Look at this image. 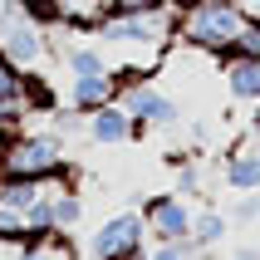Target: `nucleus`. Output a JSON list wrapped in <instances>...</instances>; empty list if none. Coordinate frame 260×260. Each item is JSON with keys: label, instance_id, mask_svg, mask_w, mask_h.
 I'll list each match as a JSON object with an SVG mask.
<instances>
[{"label": "nucleus", "instance_id": "obj_3", "mask_svg": "<svg viewBox=\"0 0 260 260\" xmlns=\"http://www.w3.org/2000/svg\"><path fill=\"white\" fill-rule=\"evenodd\" d=\"M88 250H93V260H147V221L143 211H118V216H108L93 231V241H88Z\"/></svg>", "mask_w": 260, "mask_h": 260}, {"label": "nucleus", "instance_id": "obj_2", "mask_svg": "<svg viewBox=\"0 0 260 260\" xmlns=\"http://www.w3.org/2000/svg\"><path fill=\"white\" fill-rule=\"evenodd\" d=\"M0 177H35V182H49V177H79L69 157H64V138L54 133H10L0 143Z\"/></svg>", "mask_w": 260, "mask_h": 260}, {"label": "nucleus", "instance_id": "obj_15", "mask_svg": "<svg viewBox=\"0 0 260 260\" xmlns=\"http://www.w3.org/2000/svg\"><path fill=\"white\" fill-rule=\"evenodd\" d=\"M40 197H44V182H35V177H0V206L29 211Z\"/></svg>", "mask_w": 260, "mask_h": 260}, {"label": "nucleus", "instance_id": "obj_1", "mask_svg": "<svg viewBox=\"0 0 260 260\" xmlns=\"http://www.w3.org/2000/svg\"><path fill=\"white\" fill-rule=\"evenodd\" d=\"M246 25V10L241 0H187L182 10L172 15V35L202 54H216L221 64L231 59V44Z\"/></svg>", "mask_w": 260, "mask_h": 260}, {"label": "nucleus", "instance_id": "obj_21", "mask_svg": "<svg viewBox=\"0 0 260 260\" xmlns=\"http://www.w3.org/2000/svg\"><path fill=\"white\" fill-rule=\"evenodd\" d=\"M25 118H29V108L20 99H0V133H5V138L25 128Z\"/></svg>", "mask_w": 260, "mask_h": 260}, {"label": "nucleus", "instance_id": "obj_16", "mask_svg": "<svg viewBox=\"0 0 260 260\" xmlns=\"http://www.w3.org/2000/svg\"><path fill=\"white\" fill-rule=\"evenodd\" d=\"M64 64H69L74 79H84V74H108V69H113V64L103 59V49H99V44H88V40L74 44L69 54H64Z\"/></svg>", "mask_w": 260, "mask_h": 260}, {"label": "nucleus", "instance_id": "obj_9", "mask_svg": "<svg viewBox=\"0 0 260 260\" xmlns=\"http://www.w3.org/2000/svg\"><path fill=\"white\" fill-rule=\"evenodd\" d=\"M113 99H118L113 69H108V74H84V79L69 84V103L79 108V113H93V108H103V103H113Z\"/></svg>", "mask_w": 260, "mask_h": 260}, {"label": "nucleus", "instance_id": "obj_25", "mask_svg": "<svg viewBox=\"0 0 260 260\" xmlns=\"http://www.w3.org/2000/svg\"><path fill=\"white\" fill-rule=\"evenodd\" d=\"M246 147H250V152H255V157H260V113L250 118V138H246Z\"/></svg>", "mask_w": 260, "mask_h": 260}, {"label": "nucleus", "instance_id": "obj_5", "mask_svg": "<svg viewBox=\"0 0 260 260\" xmlns=\"http://www.w3.org/2000/svg\"><path fill=\"white\" fill-rule=\"evenodd\" d=\"M93 40L99 44H167L172 40V20H167V10H147V15H108V20H99V29H93Z\"/></svg>", "mask_w": 260, "mask_h": 260}, {"label": "nucleus", "instance_id": "obj_13", "mask_svg": "<svg viewBox=\"0 0 260 260\" xmlns=\"http://www.w3.org/2000/svg\"><path fill=\"white\" fill-rule=\"evenodd\" d=\"M221 177H226V187H231V191H255L260 187V157L250 152V147H231Z\"/></svg>", "mask_w": 260, "mask_h": 260}, {"label": "nucleus", "instance_id": "obj_11", "mask_svg": "<svg viewBox=\"0 0 260 260\" xmlns=\"http://www.w3.org/2000/svg\"><path fill=\"white\" fill-rule=\"evenodd\" d=\"M20 103H25L35 118H49L59 108V93H54V84H49L40 69H20Z\"/></svg>", "mask_w": 260, "mask_h": 260}, {"label": "nucleus", "instance_id": "obj_18", "mask_svg": "<svg viewBox=\"0 0 260 260\" xmlns=\"http://www.w3.org/2000/svg\"><path fill=\"white\" fill-rule=\"evenodd\" d=\"M231 59H260V15H246V25L231 44Z\"/></svg>", "mask_w": 260, "mask_h": 260}, {"label": "nucleus", "instance_id": "obj_7", "mask_svg": "<svg viewBox=\"0 0 260 260\" xmlns=\"http://www.w3.org/2000/svg\"><path fill=\"white\" fill-rule=\"evenodd\" d=\"M143 221H147V241L162 246V241H187L191 236V206L177 197V191H157L143 202Z\"/></svg>", "mask_w": 260, "mask_h": 260}, {"label": "nucleus", "instance_id": "obj_4", "mask_svg": "<svg viewBox=\"0 0 260 260\" xmlns=\"http://www.w3.org/2000/svg\"><path fill=\"white\" fill-rule=\"evenodd\" d=\"M118 108L138 123V138L143 133H157V128H177L182 123V103L167 93V88L157 84H128V88H118Z\"/></svg>", "mask_w": 260, "mask_h": 260}, {"label": "nucleus", "instance_id": "obj_8", "mask_svg": "<svg viewBox=\"0 0 260 260\" xmlns=\"http://www.w3.org/2000/svg\"><path fill=\"white\" fill-rule=\"evenodd\" d=\"M88 143H99V147H123L138 138V123H133L118 103H103V108H93L88 113V128H84Z\"/></svg>", "mask_w": 260, "mask_h": 260}, {"label": "nucleus", "instance_id": "obj_10", "mask_svg": "<svg viewBox=\"0 0 260 260\" xmlns=\"http://www.w3.org/2000/svg\"><path fill=\"white\" fill-rule=\"evenodd\" d=\"M226 99L260 108V59H226Z\"/></svg>", "mask_w": 260, "mask_h": 260}, {"label": "nucleus", "instance_id": "obj_17", "mask_svg": "<svg viewBox=\"0 0 260 260\" xmlns=\"http://www.w3.org/2000/svg\"><path fill=\"white\" fill-rule=\"evenodd\" d=\"M74 250L64 246V236H40V241H20L15 260H69Z\"/></svg>", "mask_w": 260, "mask_h": 260}, {"label": "nucleus", "instance_id": "obj_26", "mask_svg": "<svg viewBox=\"0 0 260 260\" xmlns=\"http://www.w3.org/2000/svg\"><path fill=\"white\" fill-rule=\"evenodd\" d=\"M231 260H260V246H236Z\"/></svg>", "mask_w": 260, "mask_h": 260}, {"label": "nucleus", "instance_id": "obj_6", "mask_svg": "<svg viewBox=\"0 0 260 260\" xmlns=\"http://www.w3.org/2000/svg\"><path fill=\"white\" fill-rule=\"evenodd\" d=\"M0 54L10 59L15 69H40V59H44V29L29 25L15 0L0 5Z\"/></svg>", "mask_w": 260, "mask_h": 260}, {"label": "nucleus", "instance_id": "obj_23", "mask_svg": "<svg viewBox=\"0 0 260 260\" xmlns=\"http://www.w3.org/2000/svg\"><path fill=\"white\" fill-rule=\"evenodd\" d=\"M113 15H147V10H167V0H108Z\"/></svg>", "mask_w": 260, "mask_h": 260}, {"label": "nucleus", "instance_id": "obj_20", "mask_svg": "<svg viewBox=\"0 0 260 260\" xmlns=\"http://www.w3.org/2000/svg\"><path fill=\"white\" fill-rule=\"evenodd\" d=\"M226 221L231 226H246V221H260V187L255 191H241V202L226 211Z\"/></svg>", "mask_w": 260, "mask_h": 260}, {"label": "nucleus", "instance_id": "obj_14", "mask_svg": "<svg viewBox=\"0 0 260 260\" xmlns=\"http://www.w3.org/2000/svg\"><path fill=\"white\" fill-rule=\"evenodd\" d=\"M49 197V221H54V236H69L79 221H84V197L74 187H59V191H44Z\"/></svg>", "mask_w": 260, "mask_h": 260}, {"label": "nucleus", "instance_id": "obj_22", "mask_svg": "<svg viewBox=\"0 0 260 260\" xmlns=\"http://www.w3.org/2000/svg\"><path fill=\"white\" fill-rule=\"evenodd\" d=\"M202 250L191 246V241H162V246L147 250V260H197Z\"/></svg>", "mask_w": 260, "mask_h": 260}, {"label": "nucleus", "instance_id": "obj_12", "mask_svg": "<svg viewBox=\"0 0 260 260\" xmlns=\"http://www.w3.org/2000/svg\"><path fill=\"white\" fill-rule=\"evenodd\" d=\"M231 236V221H226V211H216V206H202V211H191V246L197 250H216L221 241Z\"/></svg>", "mask_w": 260, "mask_h": 260}, {"label": "nucleus", "instance_id": "obj_19", "mask_svg": "<svg viewBox=\"0 0 260 260\" xmlns=\"http://www.w3.org/2000/svg\"><path fill=\"white\" fill-rule=\"evenodd\" d=\"M15 5H20V15H25L29 25H40V29L59 25V5L54 0H15Z\"/></svg>", "mask_w": 260, "mask_h": 260}, {"label": "nucleus", "instance_id": "obj_24", "mask_svg": "<svg viewBox=\"0 0 260 260\" xmlns=\"http://www.w3.org/2000/svg\"><path fill=\"white\" fill-rule=\"evenodd\" d=\"M0 99H20V69L0 54Z\"/></svg>", "mask_w": 260, "mask_h": 260}]
</instances>
